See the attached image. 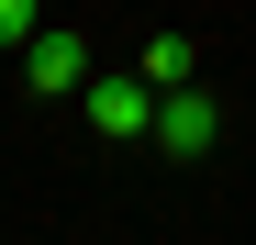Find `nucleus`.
<instances>
[{"instance_id": "obj_4", "label": "nucleus", "mask_w": 256, "mask_h": 245, "mask_svg": "<svg viewBox=\"0 0 256 245\" xmlns=\"http://www.w3.org/2000/svg\"><path fill=\"white\" fill-rule=\"evenodd\" d=\"M145 78H156V90L200 78V45H190V34H145Z\"/></svg>"}, {"instance_id": "obj_5", "label": "nucleus", "mask_w": 256, "mask_h": 245, "mask_svg": "<svg viewBox=\"0 0 256 245\" xmlns=\"http://www.w3.org/2000/svg\"><path fill=\"white\" fill-rule=\"evenodd\" d=\"M45 34V0H0V45H34Z\"/></svg>"}, {"instance_id": "obj_1", "label": "nucleus", "mask_w": 256, "mask_h": 245, "mask_svg": "<svg viewBox=\"0 0 256 245\" xmlns=\"http://www.w3.org/2000/svg\"><path fill=\"white\" fill-rule=\"evenodd\" d=\"M78 112H90L100 145H134V134H156V78H145V67H134V78H100V67H90Z\"/></svg>"}, {"instance_id": "obj_3", "label": "nucleus", "mask_w": 256, "mask_h": 245, "mask_svg": "<svg viewBox=\"0 0 256 245\" xmlns=\"http://www.w3.org/2000/svg\"><path fill=\"white\" fill-rule=\"evenodd\" d=\"M22 78H34V90H45V100H78V90H90V45H78V34H34V45H22Z\"/></svg>"}, {"instance_id": "obj_2", "label": "nucleus", "mask_w": 256, "mask_h": 245, "mask_svg": "<svg viewBox=\"0 0 256 245\" xmlns=\"http://www.w3.org/2000/svg\"><path fill=\"white\" fill-rule=\"evenodd\" d=\"M212 134H223V100H212L200 78L156 90V145H167V156H212Z\"/></svg>"}]
</instances>
